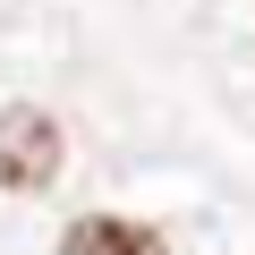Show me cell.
Wrapping results in <instances>:
<instances>
[{
	"label": "cell",
	"mask_w": 255,
	"mask_h": 255,
	"mask_svg": "<svg viewBox=\"0 0 255 255\" xmlns=\"http://www.w3.org/2000/svg\"><path fill=\"white\" fill-rule=\"evenodd\" d=\"M60 255H170V247H162V230L128 221V213H77L60 230Z\"/></svg>",
	"instance_id": "2"
},
{
	"label": "cell",
	"mask_w": 255,
	"mask_h": 255,
	"mask_svg": "<svg viewBox=\"0 0 255 255\" xmlns=\"http://www.w3.org/2000/svg\"><path fill=\"white\" fill-rule=\"evenodd\" d=\"M68 162V136L43 102H0V187L9 196H43Z\"/></svg>",
	"instance_id": "1"
}]
</instances>
